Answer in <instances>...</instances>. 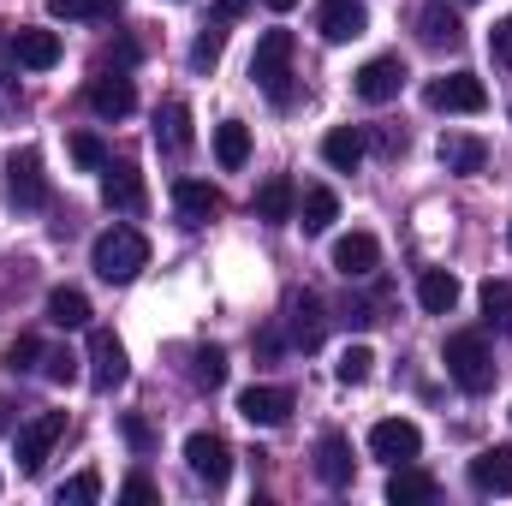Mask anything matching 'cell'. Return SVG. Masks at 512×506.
Masks as SVG:
<instances>
[{
	"instance_id": "6da1fadb",
	"label": "cell",
	"mask_w": 512,
	"mask_h": 506,
	"mask_svg": "<svg viewBox=\"0 0 512 506\" xmlns=\"http://www.w3.org/2000/svg\"><path fill=\"white\" fill-rule=\"evenodd\" d=\"M90 268L108 280V286H126L149 268V239L137 227H108L96 245H90Z\"/></svg>"
},
{
	"instance_id": "7a4b0ae2",
	"label": "cell",
	"mask_w": 512,
	"mask_h": 506,
	"mask_svg": "<svg viewBox=\"0 0 512 506\" xmlns=\"http://www.w3.org/2000/svg\"><path fill=\"white\" fill-rule=\"evenodd\" d=\"M251 78L274 108H292V30H262L251 54Z\"/></svg>"
},
{
	"instance_id": "3957f363",
	"label": "cell",
	"mask_w": 512,
	"mask_h": 506,
	"mask_svg": "<svg viewBox=\"0 0 512 506\" xmlns=\"http://www.w3.org/2000/svg\"><path fill=\"white\" fill-rule=\"evenodd\" d=\"M441 364H447V376H453V387H459V393H489V387H495V358H489V340H483L477 328L447 334Z\"/></svg>"
},
{
	"instance_id": "277c9868",
	"label": "cell",
	"mask_w": 512,
	"mask_h": 506,
	"mask_svg": "<svg viewBox=\"0 0 512 506\" xmlns=\"http://www.w3.org/2000/svg\"><path fill=\"white\" fill-rule=\"evenodd\" d=\"M6 197L12 209H42L48 203V173H42V149H12L6 155Z\"/></svg>"
},
{
	"instance_id": "5b68a950",
	"label": "cell",
	"mask_w": 512,
	"mask_h": 506,
	"mask_svg": "<svg viewBox=\"0 0 512 506\" xmlns=\"http://www.w3.org/2000/svg\"><path fill=\"white\" fill-rule=\"evenodd\" d=\"M423 102H429L435 114H483V108H489V90H483L477 72H453V78H435V84L423 90Z\"/></svg>"
},
{
	"instance_id": "8992f818",
	"label": "cell",
	"mask_w": 512,
	"mask_h": 506,
	"mask_svg": "<svg viewBox=\"0 0 512 506\" xmlns=\"http://www.w3.org/2000/svg\"><path fill=\"white\" fill-rule=\"evenodd\" d=\"M60 435H66V411H42V417H30V423L18 429V471L36 477V471L48 465V453H54Z\"/></svg>"
},
{
	"instance_id": "52a82bcc",
	"label": "cell",
	"mask_w": 512,
	"mask_h": 506,
	"mask_svg": "<svg viewBox=\"0 0 512 506\" xmlns=\"http://www.w3.org/2000/svg\"><path fill=\"white\" fill-rule=\"evenodd\" d=\"M185 465H191V477H197V483H209V489H227V477H233V447H227L221 435L197 429V435L185 441Z\"/></svg>"
},
{
	"instance_id": "ba28073f",
	"label": "cell",
	"mask_w": 512,
	"mask_h": 506,
	"mask_svg": "<svg viewBox=\"0 0 512 506\" xmlns=\"http://www.w3.org/2000/svg\"><path fill=\"white\" fill-rule=\"evenodd\" d=\"M370 453L387 459V465H411V459L423 453V429H417L411 417H382V423L370 429Z\"/></svg>"
},
{
	"instance_id": "9c48e42d",
	"label": "cell",
	"mask_w": 512,
	"mask_h": 506,
	"mask_svg": "<svg viewBox=\"0 0 512 506\" xmlns=\"http://www.w3.org/2000/svg\"><path fill=\"white\" fill-rule=\"evenodd\" d=\"M352 90H358V102H370V108L393 102V96L405 90V66H399V54H376V60H364L358 78H352Z\"/></svg>"
},
{
	"instance_id": "30bf717a",
	"label": "cell",
	"mask_w": 512,
	"mask_h": 506,
	"mask_svg": "<svg viewBox=\"0 0 512 506\" xmlns=\"http://www.w3.org/2000/svg\"><path fill=\"white\" fill-rule=\"evenodd\" d=\"M126 376H131V364H126V346L114 340V328H90V381L102 393H114Z\"/></svg>"
},
{
	"instance_id": "8fae6325",
	"label": "cell",
	"mask_w": 512,
	"mask_h": 506,
	"mask_svg": "<svg viewBox=\"0 0 512 506\" xmlns=\"http://www.w3.org/2000/svg\"><path fill=\"white\" fill-rule=\"evenodd\" d=\"M173 209H179L185 227H203V221H215V215L227 209V197H221L215 185H203V179H179V185H173Z\"/></svg>"
},
{
	"instance_id": "7c38bea8",
	"label": "cell",
	"mask_w": 512,
	"mask_h": 506,
	"mask_svg": "<svg viewBox=\"0 0 512 506\" xmlns=\"http://www.w3.org/2000/svg\"><path fill=\"white\" fill-rule=\"evenodd\" d=\"M239 417L256 423V429H274L292 417V387H245L239 393Z\"/></svg>"
},
{
	"instance_id": "4fadbf2b",
	"label": "cell",
	"mask_w": 512,
	"mask_h": 506,
	"mask_svg": "<svg viewBox=\"0 0 512 506\" xmlns=\"http://www.w3.org/2000/svg\"><path fill=\"white\" fill-rule=\"evenodd\" d=\"M316 30H322L328 42H358V36L370 30V12H364L358 0H322V6H316Z\"/></svg>"
},
{
	"instance_id": "5bb4252c",
	"label": "cell",
	"mask_w": 512,
	"mask_h": 506,
	"mask_svg": "<svg viewBox=\"0 0 512 506\" xmlns=\"http://www.w3.org/2000/svg\"><path fill=\"white\" fill-rule=\"evenodd\" d=\"M90 108L102 114V120H126L131 108H137V90H131L126 72H102V78H90Z\"/></svg>"
},
{
	"instance_id": "9a60e30c",
	"label": "cell",
	"mask_w": 512,
	"mask_h": 506,
	"mask_svg": "<svg viewBox=\"0 0 512 506\" xmlns=\"http://www.w3.org/2000/svg\"><path fill=\"white\" fill-rule=\"evenodd\" d=\"M108 179H102V203L108 209H120V215H143V173L131 167V161H120V167H102Z\"/></svg>"
},
{
	"instance_id": "2e32d148",
	"label": "cell",
	"mask_w": 512,
	"mask_h": 506,
	"mask_svg": "<svg viewBox=\"0 0 512 506\" xmlns=\"http://www.w3.org/2000/svg\"><path fill=\"white\" fill-rule=\"evenodd\" d=\"M376 262H382L376 233H346V239H334V268H340L346 280H364V274H376Z\"/></svg>"
},
{
	"instance_id": "e0dca14e",
	"label": "cell",
	"mask_w": 512,
	"mask_h": 506,
	"mask_svg": "<svg viewBox=\"0 0 512 506\" xmlns=\"http://www.w3.org/2000/svg\"><path fill=\"white\" fill-rule=\"evenodd\" d=\"M471 489L477 495H512V447H483L471 459Z\"/></svg>"
},
{
	"instance_id": "ac0fdd59",
	"label": "cell",
	"mask_w": 512,
	"mask_h": 506,
	"mask_svg": "<svg viewBox=\"0 0 512 506\" xmlns=\"http://www.w3.org/2000/svg\"><path fill=\"white\" fill-rule=\"evenodd\" d=\"M316 477H322L328 489H346V483H352V441H346L340 429H328V435L316 441Z\"/></svg>"
},
{
	"instance_id": "d6986e66",
	"label": "cell",
	"mask_w": 512,
	"mask_h": 506,
	"mask_svg": "<svg viewBox=\"0 0 512 506\" xmlns=\"http://www.w3.org/2000/svg\"><path fill=\"white\" fill-rule=\"evenodd\" d=\"M155 149L161 155H185L191 149V102H161V114H155Z\"/></svg>"
},
{
	"instance_id": "ffe728a7",
	"label": "cell",
	"mask_w": 512,
	"mask_h": 506,
	"mask_svg": "<svg viewBox=\"0 0 512 506\" xmlns=\"http://www.w3.org/2000/svg\"><path fill=\"white\" fill-rule=\"evenodd\" d=\"M435 155H441L447 173H483V167H489V143H483V137H465V131H447Z\"/></svg>"
},
{
	"instance_id": "44dd1931",
	"label": "cell",
	"mask_w": 512,
	"mask_h": 506,
	"mask_svg": "<svg viewBox=\"0 0 512 506\" xmlns=\"http://www.w3.org/2000/svg\"><path fill=\"white\" fill-rule=\"evenodd\" d=\"M292 209H298V185H292L286 173L262 179V191H256V221H268V227H286V221H292Z\"/></svg>"
},
{
	"instance_id": "7402d4cb",
	"label": "cell",
	"mask_w": 512,
	"mask_h": 506,
	"mask_svg": "<svg viewBox=\"0 0 512 506\" xmlns=\"http://www.w3.org/2000/svg\"><path fill=\"white\" fill-rule=\"evenodd\" d=\"M364 155H370V137H364L358 126H334L328 137H322V161H328L334 173H352Z\"/></svg>"
},
{
	"instance_id": "603a6c76",
	"label": "cell",
	"mask_w": 512,
	"mask_h": 506,
	"mask_svg": "<svg viewBox=\"0 0 512 506\" xmlns=\"http://www.w3.org/2000/svg\"><path fill=\"white\" fill-rule=\"evenodd\" d=\"M12 54H18L24 72H48V66H60V36L54 30H18L12 36Z\"/></svg>"
},
{
	"instance_id": "cb8c5ba5",
	"label": "cell",
	"mask_w": 512,
	"mask_h": 506,
	"mask_svg": "<svg viewBox=\"0 0 512 506\" xmlns=\"http://www.w3.org/2000/svg\"><path fill=\"white\" fill-rule=\"evenodd\" d=\"M322 328H328L322 298H316V292H298V298H292V346L316 352V346H322Z\"/></svg>"
},
{
	"instance_id": "d4e9b609",
	"label": "cell",
	"mask_w": 512,
	"mask_h": 506,
	"mask_svg": "<svg viewBox=\"0 0 512 506\" xmlns=\"http://www.w3.org/2000/svg\"><path fill=\"white\" fill-rule=\"evenodd\" d=\"M435 477L429 471H417V465H399L393 477H387V501L393 506H423V501H435Z\"/></svg>"
},
{
	"instance_id": "484cf974",
	"label": "cell",
	"mask_w": 512,
	"mask_h": 506,
	"mask_svg": "<svg viewBox=\"0 0 512 506\" xmlns=\"http://www.w3.org/2000/svg\"><path fill=\"white\" fill-rule=\"evenodd\" d=\"M417 304H423L429 316H447V310L459 304V280H453L447 268H423V274H417Z\"/></svg>"
},
{
	"instance_id": "4316f807",
	"label": "cell",
	"mask_w": 512,
	"mask_h": 506,
	"mask_svg": "<svg viewBox=\"0 0 512 506\" xmlns=\"http://www.w3.org/2000/svg\"><path fill=\"white\" fill-rule=\"evenodd\" d=\"M334 221H340V197H334L328 185H310L304 203H298V227H304V233H328Z\"/></svg>"
},
{
	"instance_id": "83f0119b",
	"label": "cell",
	"mask_w": 512,
	"mask_h": 506,
	"mask_svg": "<svg viewBox=\"0 0 512 506\" xmlns=\"http://www.w3.org/2000/svg\"><path fill=\"white\" fill-rule=\"evenodd\" d=\"M215 161H221L227 173H239V167L251 161V126H245V120H221V126H215Z\"/></svg>"
},
{
	"instance_id": "f1b7e54d",
	"label": "cell",
	"mask_w": 512,
	"mask_h": 506,
	"mask_svg": "<svg viewBox=\"0 0 512 506\" xmlns=\"http://www.w3.org/2000/svg\"><path fill=\"white\" fill-rule=\"evenodd\" d=\"M423 42L429 48H459L465 42V24H459V12H447V6H423Z\"/></svg>"
},
{
	"instance_id": "f546056e",
	"label": "cell",
	"mask_w": 512,
	"mask_h": 506,
	"mask_svg": "<svg viewBox=\"0 0 512 506\" xmlns=\"http://www.w3.org/2000/svg\"><path fill=\"white\" fill-rule=\"evenodd\" d=\"M48 322H54V328H84V322H90V298H84L78 286H54V292H48Z\"/></svg>"
},
{
	"instance_id": "4dcf8cb0",
	"label": "cell",
	"mask_w": 512,
	"mask_h": 506,
	"mask_svg": "<svg viewBox=\"0 0 512 506\" xmlns=\"http://www.w3.org/2000/svg\"><path fill=\"white\" fill-rule=\"evenodd\" d=\"M126 0H48V18L60 24H96V18H114Z\"/></svg>"
},
{
	"instance_id": "1f68e13d",
	"label": "cell",
	"mask_w": 512,
	"mask_h": 506,
	"mask_svg": "<svg viewBox=\"0 0 512 506\" xmlns=\"http://www.w3.org/2000/svg\"><path fill=\"white\" fill-rule=\"evenodd\" d=\"M334 376L346 381V387H364V381L376 376V352H370V346H346L340 364H334Z\"/></svg>"
},
{
	"instance_id": "d6a6232c",
	"label": "cell",
	"mask_w": 512,
	"mask_h": 506,
	"mask_svg": "<svg viewBox=\"0 0 512 506\" xmlns=\"http://www.w3.org/2000/svg\"><path fill=\"white\" fill-rule=\"evenodd\" d=\"M191 381H197V387H221V381H227V352H221V346H197V352H191Z\"/></svg>"
},
{
	"instance_id": "836d02e7",
	"label": "cell",
	"mask_w": 512,
	"mask_h": 506,
	"mask_svg": "<svg viewBox=\"0 0 512 506\" xmlns=\"http://www.w3.org/2000/svg\"><path fill=\"white\" fill-rule=\"evenodd\" d=\"M483 316L512 340V286L507 280H489V286H483Z\"/></svg>"
},
{
	"instance_id": "e575fe53",
	"label": "cell",
	"mask_w": 512,
	"mask_h": 506,
	"mask_svg": "<svg viewBox=\"0 0 512 506\" xmlns=\"http://www.w3.org/2000/svg\"><path fill=\"white\" fill-rule=\"evenodd\" d=\"M221 48H227V30L209 24V30L191 42V72H215V66H221Z\"/></svg>"
},
{
	"instance_id": "d590c367",
	"label": "cell",
	"mask_w": 512,
	"mask_h": 506,
	"mask_svg": "<svg viewBox=\"0 0 512 506\" xmlns=\"http://www.w3.org/2000/svg\"><path fill=\"white\" fill-rule=\"evenodd\" d=\"M66 149H72V161H78L84 173H102V167H108V149H102V137H96V131H72V137H66Z\"/></svg>"
},
{
	"instance_id": "8d00e7d4",
	"label": "cell",
	"mask_w": 512,
	"mask_h": 506,
	"mask_svg": "<svg viewBox=\"0 0 512 506\" xmlns=\"http://www.w3.org/2000/svg\"><path fill=\"white\" fill-rule=\"evenodd\" d=\"M96 495H102V477H96V471H78L72 483H60V506H66V501H72V506H90Z\"/></svg>"
},
{
	"instance_id": "74e56055",
	"label": "cell",
	"mask_w": 512,
	"mask_h": 506,
	"mask_svg": "<svg viewBox=\"0 0 512 506\" xmlns=\"http://www.w3.org/2000/svg\"><path fill=\"white\" fill-rule=\"evenodd\" d=\"M36 364H42V340L36 334H18L6 346V370H36Z\"/></svg>"
},
{
	"instance_id": "f35d334b",
	"label": "cell",
	"mask_w": 512,
	"mask_h": 506,
	"mask_svg": "<svg viewBox=\"0 0 512 506\" xmlns=\"http://www.w3.org/2000/svg\"><path fill=\"white\" fill-rule=\"evenodd\" d=\"M42 376L66 387V381H78V358H72L66 346H60V352H42Z\"/></svg>"
},
{
	"instance_id": "ab89813d",
	"label": "cell",
	"mask_w": 512,
	"mask_h": 506,
	"mask_svg": "<svg viewBox=\"0 0 512 506\" xmlns=\"http://www.w3.org/2000/svg\"><path fill=\"white\" fill-rule=\"evenodd\" d=\"M489 54H495V66H507V72H512V12L489 30Z\"/></svg>"
},
{
	"instance_id": "60d3db41",
	"label": "cell",
	"mask_w": 512,
	"mask_h": 506,
	"mask_svg": "<svg viewBox=\"0 0 512 506\" xmlns=\"http://www.w3.org/2000/svg\"><path fill=\"white\" fill-rule=\"evenodd\" d=\"M120 429H126V441L137 447V453H149V447H155V429H149L137 411H126V417H120Z\"/></svg>"
},
{
	"instance_id": "b9f144b4",
	"label": "cell",
	"mask_w": 512,
	"mask_h": 506,
	"mask_svg": "<svg viewBox=\"0 0 512 506\" xmlns=\"http://www.w3.org/2000/svg\"><path fill=\"white\" fill-rule=\"evenodd\" d=\"M120 501H131V506H143V501H155V483L137 471V477H126V489H120Z\"/></svg>"
},
{
	"instance_id": "7bdbcfd3",
	"label": "cell",
	"mask_w": 512,
	"mask_h": 506,
	"mask_svg": "<svg viewBox=\"0 0 512 506\" xmlns=\"http://www.w3.org/2000/svg\"><path fill=\"white\" fill-rule=\"evenodd\" d=\"M245 6H251V0H221V6H215V18H221V24H233V18H245Z\"/></svg>"
},
{
	"instance_id": "ee69618b",
	"label": "cell",
	"mask_w": 512,
	"mask_h": 506,
	"mask_svg": "<svg viewBox=\"0 0 512 506\" xmlns=\"http://www.w3.org/2000/svg\"><path fill=\"white\" fill-rule=\"evenodd\" d=\"M262 6H268V12H292L298 0H262Z\"/></svg>"
},
{
	"instance_id": "f6af8a7d",
	"label": "cell",
	"mask_w": 512,
	"mask_h": 506,
	"mask_svg": "<svg viewBox=\"0 0 512 506\" xmlns=\"http://www.w3.org/2000/svg\"><path fill=\"white\" fill-rule=\"evenodd\" d=\"M6 102H12V96H6V84H0V108H6Z\"/></svg>"
},
{
	"instance_id": "bcb514c9",
	"label": "cell",
	"mask_w": 512,
	"mask_h": 506,
	"mask_svg": "<svg viewBox=\"0 0 512 506\" xmlns=\"http://www.w3.org/2000/svg\"><path fill=\"white\" fill-rule=\"evenodd\" d=\"M507 251H512V227H507Z\"/></svg>"
}]
</instances>
